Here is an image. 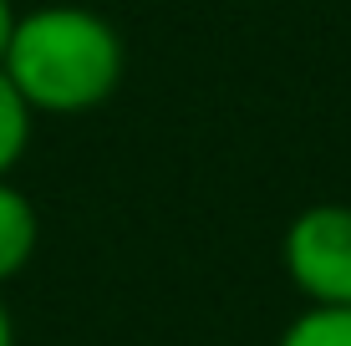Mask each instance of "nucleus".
Returning <instances> with one entry per match:
<instances>
[{
	"label": "nucleus",
	"mask_w": 351,
	"mask_h": 346,
	"mask_svg": "<svg viewBox=\"0 0 351 346\" xmlns=\"http://www.w3.org/2000/svg\"><path fill=\"white\" fill-rule=\"evenodd\" d=\"M10 31H16V10H10V0H0V62H5V46H10Z\"/></svg>",
	"instance_id": "6"
},
{
	"label": "nucleus",
	"mask_w": 351,
	"mask_h": 346,
	"mask_svg": "<svg viewBox=\"0 0 351 346\" xmlns=\"http://www.w3.org/2000/svg\"><path fill=\"white\" fill-rule=\"evenodd\" d=\"M275 346H351V306H306Z\"/></svg>",
	"instance_id": "4"
},
{
	"label": "nucleus",
	"mask_w": 351,
	"mask_h": 346,
	"mask_svg": "<svg viewBox=\"0 0 351 346\" xmlns=\"http://www.w3.org/2000/svg\"><path fill=\"white\" fill-rule=\"evenodd\" d=\"M26 143H31V107L21 102V92L10 87V77L0 71V178L21 163Z\"/></svg>",
	"instance_id": "5"
},
{
	"label": "nucleus",
	"mask_w": 351,
	"mask_h": 346,
	"mask_svg": "<svg viewBox=\"0 0 351 346\" xmlns=\"http://www.w3.org/2000/svg\"><path fill=\"white\" fill-rule=\"evenodd\" d=\"M0 346H16V321H10L5 301H0Z\"/></svg>",
	"instance_id": "7"
},
{
	"label": "nucleus",
	"mask_w": 351,
	"mask_h": 346,
	"mask_svg": "<svg viewBox=\"0 0 351 346\" xmlns=\"http://www.w3.org/2000/svg\"><path fill=\"white\" fill-rule=\"evenodd\" d=\"M36 240H41V219H36L31 199L10 178H0V285L31 265Z\"/></svg>",
	"instance_id": "3"
},
{
	"label": "nucleus",
	"mask_w": 351,
	"mask_h": 346,
	"mask_svg": "<svg viewBox=\"0 0 351 346\" xmlns=\"http://www.w3.org/2000/svg\"><path fill=\"white\" fill-rule=\"evenodd\" d=\"M0 71L31 112H92L123 82V41L97 10L41 5L31 16H16Z\"/></svg>",
	"instance_id": "1"
},
{
	"label": "nucleus",
	"mask_w": 351,
	"mask_h": 346,
	"mask_svg": "<svg viewBox=\"0 0 351 346\" xmlns=\"http://www.w3.org/2000/svg\"><path fill=\"white\" fill-rule=\"evenodd\" d=\"M285 270L311 306H351V209L311 204L285 230Z\"/></svg>",
	"instance_id": "2"
}]
</instances>
